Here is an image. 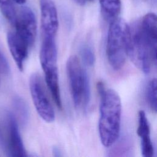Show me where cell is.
<instances>
[{
	"label": "cell",
	"instance_id": "ac0fdd59",
	"mask_svg": "<svg viewBox=\"0 0 157 157\" xmlns=\"http://www.w3.org/2000/svg\"><path fill=\"white\" fill-rule=\"evenodd\" d=\"M13 1L19 4H22L26 2V0H13Z\"/></svg>",
	"mask_w": 157,
	"mask_h": 157
},
{
	"label": "cell",
	"instance_id": "5bb4252c",
	"mask_svg": "<svg viewBox=\"0 0 157 157\" xmlns=\"http://www.w3.org/2000/svg\"><path fill=\"white\" fill-rule=\"evenodd\" d=\"M0 11L7 20L13 25L17 11L12 0H0Z\"/></svg>",
	"mask_w": 157,
	"mask_h": 157
},
{
	"label": "cell",
	"instance_id": "e0dca14e",
	"mask_svg": "<svg viewBox=\"0 0 157 157\" xmlns=\"http://www.w3.org/2000/svg\"><path fill=\"white\" fill-rule=\"evenodd\" d=\"M93 1V0H76V1L81 5H83V4H86L88 2H91Z\"/></svg>",
	"mask_w": 157,
	"mask_h": 157
},
{
	"label": "cell",
	"instance_id": "4fadbf2b",
	"mask_svg": "<svg viewBox=\"0 0 157 157\" xmlns=\"http://www.w3.org/2000/svg\"><path fill=\"white\" fill-rule=\"evenodd\" d=\"M156 79H151L146 88V99L152 112H156Z\"/></svg>",
	"mask_w": 157,
	"mask_h": 157
},
{
	"label": "cell",
	"instance_id": "3957f363",
	"mask_svg": "<svg viewBox=\"0 0 157 157\" xmlns=\"http://www.w3.org/2000/svg\"><path fill=\"white\" fill-rule=\"evenodd\" d=\"M129 26L121 18H116L109 28L106 55L108 61L115 70L121 69L125 63L128 56V45Z\"/></svg>",
	"mask_w": 157,
	"mask_h": 157
},
{
	"label": "cell",
	"instance_id": "5b68a950",
	"mask_svg": "<svg viewBox=\"0 0 157 157\" xmlns=\"http://www.w3.org/2000/svg\"><path fill=\"white\" fill-rule=\"evenodd\" d=\"M57 56V48L55 38L43 37L39 56L40 64L45 74L46 85L50 90L52 96L57 107L62 109Z\"/></svg>",
	"mask_w": 157,
	"mask_h": 157
},
{
	"label": "cell",
	"instance_id": "30bf717a",
	"mask_svg": "<svg viewBox=\"0 0 157 157\" xmlns=\"http://www.w3.org/2000/svg\"><path fill=\"white\" fill-rule=\"evenodd\" d=\"M8 150L10 156H26L17 121L12 115H9L8 118Z\"/></svg>",
	"mask_w": 157,
	"mask_h": 157
},
{
	"label": "cell",
	"instance_id": "8992f818",
	"mask_svg": "<svg viewBox=\"0 0 157 157\" xmlns=\"http://www.w3.org/2000/svg\"><path fill=\"white\" fill-rule=\"evenodd\" d=\"M29 90L33 102L39 116L46 122L55 120V112L42 77L37 73L29 78Z\"/></svg>",
	"mask_w": 157,
	"mask_h": 157
},
{
	"label": "cell",
	"instance_id": "6da1fadb",
	"mask_svg": "<svg viewBox=\"0 0 157 157\" xmlns=\"http://www.w3.org/2000/svg\"><path fill=\"white\" fill-rule=\"evenodd\" d=\"M156 16L148 13L129 26L128 45V55L144 73L156 65Z\"/></svg>",
	"mask_w": 157,
	"mask_h": 157
},
{
	"label": "cell",
	"instance_id": "8fae6325",
	"mask_svg": "<svg viewBox=\"0 0 157 157\" xmlns=\"http://www.w3.org/2000/svg\"><path fill=\"white\" fill-rule=\"evenodd\" d=\"M137 134L140 139L142 155L144 157H152L154 154V148L150 137L149 123L144 110H140L139 112Z\"/></svg>",
	"mask_w": 157,
	"mask_h": 157
},
{
	"label": "cell",
	"instance_id": "ba28073f",
	"mask_svg": "<svg viewBox=\"0 0 157 157\" xmlns=\"http://www.w3.org/2000/svg\"><path fill=\"white\" fill-rule=\"evenodd\" d=\"M40 24L43 37L55 38L58 28L57 10L53 0H40Z\"/></svg>",
	"mask_w": 157,
	"mask_h": 157
},
{
	"label": "cell",
	"instance_id": "9c48e42d",
	"mask_svg": "<svg viewBox=\"0 0 157 157\" xmlns=\"http://www.w3.org/2000/svg\"><path fill=\"white\" fill-rule=\"evenodd\" d=\"M7 41L10 53L17 67L20 71H23L31 47L15 31L7 33Z\"/></svg>",
	"mask_w": 157,
	"mask_h": 157
},
{
	"label": "cell",
	"instance_id": "2e32d148",
	"mask_svg": "<svg viewBox=\"0 0 157 157\" xmlns=\"http://www.w3.org/2000/svg\"><path fill=\"white\" fill-rule=\"evenodd\" d=\"M53 153L54 156H59L61 155L59 150L58 148H53Z\"/></svg>",
	"mask_w": 157,
	"mask_h": 157
},
{
	"label": "cell",
	"instance_id": "52a82bcc",
	"mask_svg": "<svg viewBox=\"0 0 157 157\" xmlns=\"http://www.w3.org/2000/svg\"><path fill=\"white\" fill-rule=\"evenodd\" d=\"M13 25L15 33L31 47L37 33L36 20L33 10L28 7H21L17 12Z\"/></svg>",
	"mask_w": 157,
	"mask_h": 157
},
{
	"label": "cell",
	"instance_id": "7c38bea8",
	"mask_svg": "<svg viewBox=\"0 0 157 157\" xmlns=\"http://www.w3.org/2000/svg\"><path fill=\"white\" fill-rule=\"evenodd\" d=\"M101 10L104 20L112 22L118 18L121 10L120 0H99Z\"/></svg>",
	"mask_w": 157,
	"mask_h": 157
},
{
	"label": "cell",
	"instance_id": "277c9868",
	"mask_svg": "<svg viewBox=\"0 0 157 157\" xmlns=\"http://www.w3.org/2000/svg\"><path fill=\"white\" fill-rule=\"evenodd\" d=\"M66 72L74 106L78 109H86L90 100L89 80L81 61L76 55H71L67 59Z\"/></svg>",
	"mask_w": 157,
	"mask_h": 157
},
{
	"label": "cell",
	"instance_id": "7a4b0ae2",
	"mask_svg": "<svg viewBox=\"0 0 157 157\" xmlns=\"http://www.w3.org/2000/svg\"><path fill=\"white\" fill-rule=\"evenodd\" d=\"M101 98L99 134L101 142L105 147L112 146L117 140L120 131L121 102L118 94L107 88L102 82L97 84Z\"/></svg>",
	"mask_w": 157,
	"mask_h": 157
},
{
	"label": "cell",
	"instance_id": "9a60e30c",
	"mask_svg": "<svg viewBox=\"0 0 157 157\" xmlns=\"http://www.w3.org/2000/svg\"><path fill=\"white\" fill-rule=\"evenodd\" d=\"M80 55L85 64L92 66L95 62V55L92 48L87 44L83 45L80 48Z\"/></svg>",
	"mask_w": 157,
	"mask_h": 157
}]
</instances>
